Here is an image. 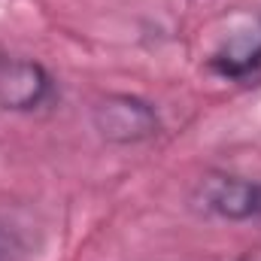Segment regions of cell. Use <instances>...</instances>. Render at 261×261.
I'll return each instance as SVG.
<instances>
[{"instance_id":"4","label":"cell","mask_w":261,"mask_h":261,"mask_svg":"<svg viewBox=\"0 0 261 261\" xmlns=\"http://www.w3.org/2000/svg\"><path fill=\"white\" fill-rule=\"evenodd\" d=\"M206 67L222 79H243L261 67V15H243L206 58Z\"/></svg>"},{"instance_id":"1","label":"cell","mask_w":261,"mask_h":261,"mask_svg":"<svg viewBox=\"0 0 261 261\" xmlns=\"http://www.w3.org/2000/svg\"><path fill=\"white\" fill-rule=\"evenodd\" d=\"M91 125L107 143L137 146L158 137L161 116L149 100L137 94H107L91 107Z\"/></svg>"},{"instance_id":"5","label":"cell","mask_w":261,"mask_h":261,"mask_svg":"<svg viewBox=\"0 0 261 261\" xmlns=\"http://www.w3.org/2000/svg\"><path fill=\"white\" fill-rule=\"evenodd\" d=\"M21 255H24V237H21V231L6 216H0V261H18Z\"/></svg>"},{"instance_id":"3","label":"cell","mask_w":261,"mask_h":261,"mask_svg":"<svg viewBox=\"0 0 261 261\" xmlns=\"http://www.w3.org/2000/svg\"><path fill=\"white\" fill-rule=\"evenodd\" d=\"M55 94V82L46 67L28 58L0 55V107L12 113H34Z\"/></svg>"},{"instance_id":"2","label":"cell","mask_w":261,"mask_h":261,"mask_svg":"<svg viewBox=\"0 0 261 261\" xmlns=\"http://www.w3.org/2000/svg\"><path fill=\"white\" fill-rule=\"evenodd\" d=\"M192 203L216 219L252 222L261 219V182L234 173H206L192 192Z\"/></svg>"}]
</instances>
